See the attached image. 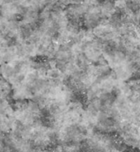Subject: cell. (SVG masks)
<instances>
[{
  "label": "cell",
  "mask_w": 140,
  "mask_h": 152,
  "mask_svg": "<svg viewBox=\"0 0 140 152\" xmlns=\"http://www.w3.org/2000/svg\"><path fill=\"white\" fill-rule=\"evenodd\" d=\"M137 26H138V29H139V34H140V20L137 23Z\"/></svg>",
  "instance_id": "cell-5"
},
{
  "label": "cell",
  "mask_w": 140,
  "mask_h": 152,
  "mask_svg": "<svg viewBox=\"0 0 140 152\" xmlns=\"http://www.w3.org/2000/svg\"><path fill=\"white\" fill-rule=\"evenodd\" d=\"M97 2L105 20L111 19L117 12L115 0H98Z\"/></svg>",
  "instance_id": "cell-4"
},
{
  "label": "cell",
  "mask_w": 140,
  "mask_h": 152,
  "mask_svg": "<svg viewBox=\"0 0 140 152\" xmlns=\"http://www.w3.org/2000/svg\"><path fill=\"white\" fill-rule=\"evenodd\" d=\"M104 20H105L101 13L100 9L97 6V2L92 1L89 4L88 9L82 19L81 26L84 30L92 31Z\"/></svg>",
  "instance_id": "cell-1"
},
{
  "label": "cell",
  "mask_w": 140,
  "mask_h": 152,
  "mask_svg": "<svg viewBox=\"0 0 140 152\" xmlns=\"http://www.w3.org/2000/svg\"><path fill=\"white\" fill-rule=\"evenodd\" d=\"M93 36L101 42H108L120 38L119 30L109 20H104L92 30Z\"/></svg>",
  "instance_id": "cell-2"
},
{
  "label": "cell",
  "mask_w": 140,
  "mask_h": 152,
  "mask_svg": "<svg viewBox=\"0 0 140 152\" xmlns=\"http://www.w3.org/2000/svg\"><path fill=\"white\" fill-rule=\"evenodd\" d=\"M91 3V2H90ZM89 3H82V4H70L65 11L67 17L70 23L81 25V21L84 14L86 12Z\"/></svg>",
  "instance_id": "cell-3"
}]
</instances>
